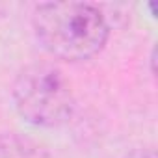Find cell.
<instances>
[{"label":"cell","mask_w":158,"mask_h":158,"mask_svg":"<svg viewBox=\"0 0 158 158\" xmlns=\"http://www.w3.org/2000/svg\"><path fill=\"white\" fill-rule=\"evenodd\" d=\"M34 30L47 52L67 61H82L95 56L108 37V24L101 11L82 2L37 6Z\"/></svg>","instance_id":"obj_1"},{"label":"cell","mask_w":158,"mask_h":158,"mask_svg":"<svg viewBox=\"0 0 158 158\" xmlns=\"http://www.w3.org/2000/svg\"><path fill=\"white\" fill-rule=\"evenodd\" d=\"M15 106L19 114L37 127H58L73 114V91L63 73L48 63L26 67L15 82Z\"/></svg>","instance_id":"obj_2"},{"label":"cell","mask_w":158,"mask_h":158,"mask_svg":"<svg viewBox=\"0 0 158 158\" xmlns=\"http://www.w3.org/2000/svg\"><path fill=\"white\" fill-rule=\"evenodd\" d=\"M0 158H43L39 147L19 134L0 136Z\"/></svg>","instance_id":"obj_3"},{"label":"cell","mask_w":158,"mask_h":158,"mask_svg":"<svg viewBox=\"0 0 158 158\" xmlns=\"http://www.w3.org/2000/svg\"><path fill=\"white\" fill-rule=\"evenodd\" d=\"M128 158H154V154L152 152H147V151H136Z\"/></svg>","instance_id":"obj_4"}]
</instances>
